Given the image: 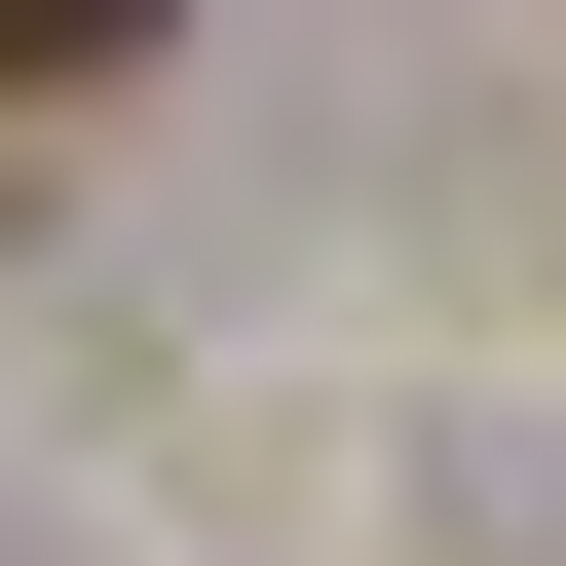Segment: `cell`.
I'll return each mask as SVG.
<instances>
[{"mask_svg":"<svg viewBox=\"0 0 566 566\" xmlns=\"http://www.w3.org/2000/svg\"><path fill=\"white\" fill-rule=\"evenodd\" d=\"M151 39H189V0H0V76H151Z\"/></svg>","mask_w":566,"mask_h":566,"instance_id":"6da1fadb","label":"cell"}]
</instances>
